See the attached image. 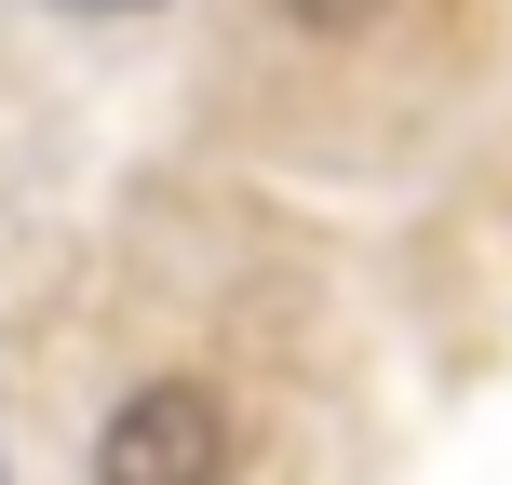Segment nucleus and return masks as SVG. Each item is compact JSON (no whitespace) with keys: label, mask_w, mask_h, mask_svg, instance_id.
Wrapping results in <instances>:
<instances>
[{"label":"nucleus","mask_w":512,"mask_h":485,"mask_svg":"<svg viewBox=\"0 0 512 485\" xmlns=\"http://www.w3.org/2000/svg\"><path fill=\"white\" fill-rule=\"evenodd\" d=\"M95 485H230V405L203 378H135L95 432Z\"/></svg>","instance_id":"1"},{"label":"nucleus","mask_w":512,"mask_h":485,"mask_svg":"<svg viewBox=\"0 0 512 485\" xmlns=\"http://www.w3.org/2000/svg\"><path fill=\"white\" fill-rule=\"evenodd\" d=\"M283 14H297V27H324V41H364L391 0H283Z\"/></svg>","instance_id":"2"},{"label":"nucleus","mask_w":512,"mask_h":485,"mask_svg":"<svg viewBox=\"0 0 512 485\" xmlns=\"http://www.w3.org/2000/svg\"><path fill=\"white\" fill-rule=\"evenodd\" d=\"M54 14H149V0H54Z\"/></svg>","instance_id":"3"}]
</instances>
